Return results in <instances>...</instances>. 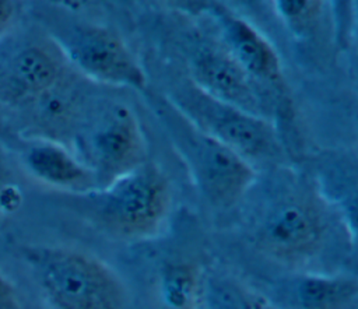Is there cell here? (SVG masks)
<instances>
[{
  "label": "cell",
  "instance_id": "12",
  "mask_svg": "<svg viewBox=\"0 0 358 309\" xmlns=\"http://www.w3.org/2000/svg\"><path fill=\"white\" fill-rule=\"evenodd\" d=\"M29 172L38 179L70 189H87L91 172L62 147L52 143H36L27 148L24 157Z\"/></svg>",
  "mask_w": 358,
  "mask_h": 309
},
{
  "label": "cell",
  "instance_id": "17",
  "mask_svg": "<svg viewBox=\"0 0 358 309\" xmlns=\"http://www.w3.org/2000/svg\"><path fill=\"white\" fill-rule=\"evenodd\" d=\"M15 14V3L8 0H0V34L7 29Z\"/></svg>",
  "mask_w": 358,
  "mask_h": 309
},
{
  "label": "cell",
  "instance_id": "4",
  "mask_svg": "<svg viewBox=\"0 0 358 309\" xmlns=\"http://www.w3.org/2000/svg\"><path fill=\"white\" fill-rule=\"evenodd\" d=\"M179 113L199 130L220 140L241 157H268L275 154L273 127L264 119L224 103L193 82L173 95Z\"/></svg>",
  "mask_w": 358,
  "mask_h": 309
},
{
  "label": "cell",
  "instance_id": "16",
  "mask_svg": "<svg viewBox=\"0 0 358 309\" xmlns=\"http://www.w3.org/2000/svg\"><path fill=\"white\" fill-rule=\"evenodd\" d=\"M0 309H21L14 285L0 273Z\"/></svg>",
  "mask_w": 358,
  "mask_h": 309
},
{
  "label": "cell",
  "instance_id": "10",
  "mask_svg": "<svg viewBox=\"0 0 358 309\" xmlns=\"http://www.w3.org/2000/svg\"><path fill=\"white\" fill-rule=\"evenodd\" d=\"M287 309H357L358 282L348 275L302 274L284 291Z\"/></svg>",
  "mask_w": 358,
  "mask_h": 309
},
{
  "label": "cell",
  "instance_id": "14",
  "mask_svg": "<svg viewBox=\"0 0 358 309\" xmlns=\"http://www.w3.org/2000/svg\"><path fill=\"white\" fill-rule=\"evenodd\" d=\"M206 309H277L267 299L228 280H210L201 289Z\"/></svg>",
  "mask_w": 358,
  "mask_h": 309
},
{
  "label": "cell",
  "instance_id": "5",
  "mask_svg": "<svg viewBox=\"0 0 358 309\" xmlns=\"http://www.w3.org/2000/svg\"><path fill=\"white\" fill-rule=\"evenodd\" d=\"M176 140L187 158L201 192L211 203L229 206L250 186L255 172L232 148L194 127L179 113Z\"/></svg>",
  "mask_w": 358,
  "mask_h": 309
},
{
  "label": "cell",
  "instance_id": "3",
  "mask_svg": "<svg viewBox=\"0 0 358 309\" xmlns=\"http://www.w3.org/2000/svg\"><path fill=\"white\" fill-rule=\"evenodd\" d=\"M250 232L260 253L282 264L302 266L326 246L330 222L316 203L287 197L264 208L253 220Z\"/></svg>",
  "mask_w": 358,
  "mask_h": 309
},
{
  "label": "cell",
  "instance_id": "7",
  "mask_svg": "<svg viewBox=\"0 0 358 309\" xmlns=\"http://www.w3.org/2000/svg\"><path fill=\"white\" fill-rule=\"evenodd\" d=\"M73 63L84 73L109 82L143 88L145 77L123 42L103 28H83L64 41Z\"/></svg>",
  "mask_w": 358,
  "mask_h": 309
},
{
  "label": "cell",
  "instance_id": "11",
  "mask_svg": "<svg viewBox=\"0 0 358 309\" xmlns=\"http://www.w3.org/2000/svg\"><path fill=\"white\" fill-rule=\"evenodd\" d=\"M11 89L20 96H38L60 81V66L55 57L38 46L15 52L6 63Z\"/></svg>",
  "mask_w": 358,
  "mask_h": 309
},
{
  "label": "cell",
  "instance_id": "1",
  "mask_svg": "<svg viewBox=\"0 0 358 309\" xmlns=\"http://www.w3.org/2000/svg\"><path fill=\"white\" fill-rule=\"evenodd\" d=\"M25 259L55 309H124L120 278L101 260L63 247H28Z\"/></svg>",
  "mask_w": 358,
  "mask_h": 309
},
{
  "label": "cell",
  "instance_id": "9",
  "mask_svg": "<svg viewBox=\"0 0 358 309\" xmlns=\"http://www.w3.org/2000/svg\"><path fill=\"white\" fill-rule=\"evenodd\" d=\"M215 17L229 56L250 78L274 82L280 78V62L273 48L248 22L218 8Z\"/></svg>",
  "mask_w": 358,
  "mask_h": 309
},
{
  "label": "cell",
  "instance_id": "8",
  "mask_svg": "<svg viewBox=\"0 0 358 309\" xmlns=\"http://www.w3.org/2000/svg\"><path fill=\"white\" fill-rule=\"evenodd\" d=\"M193 84L207 95L250 115L260 112V101L252 78L225 49L197 43L190 55Z\"/></svg>",
  "mask_w": 358,
  "mask_h": 309
},
{
  "label": "cell",
  "instance_id": "13",
  "mask_svg": "<svg viewBox=\"0 0 358 309\" xmlns=\"http://www.w3.org/2000/svg\"><path fill=\"white\" fill-rule=\"evenodd\" d=\"M201 289V277L193 264H169L161 274L159 292L168 309H196Z\"/></svg>",
  "mask_w": 358,
  "mask_h": 309
},
{
  "label": "cell",
  "instance_id": "6",
  "mask_svg": "<svg viewBox=\"0 0 358 309\" xmlns=\"http://www.w3.org/2000/svg\"><path fill=\"white\" fill-rule=\"evenodd\" d=\"M81 143L95 173L105 182H113L140 166L144 155L138 124L122 105H115L96 117Z\"/></svg>",
  "mask_w": 358,
  "mask_h": 309
},
{
  "label": "cell",
  "instance_id": "2",
  "mask_svg": "<svg viewBox=\"0 0 358 309\" xmlns=\"http://www.w3.org/2000/svg\"><path fill=\"white\" fill-rule=\"evenodd\" d=\"M95 221L112 235L126 239L154 236L171 206L165 176L151 165L137 166L95 196Z\"/></svg>",
  "mask_w": 358,
  "mask_h": 309
},
{
  "label": "cell",
  "instance_id": "15",
  "mask_svg": "<svg viewBox=\"0 0 358 309\" xmlns=\"http://www.w3.org/2000/svg\"><path fill=\"white\" fill-rule=\"evenodd\" d=\"M280 14L289 21H306L316 14L320 7L319 1H277Z\"/></svg>",
  "mask_w": 358,
  "mask_h": 309
},
{
  "label": "cell",
  "instance_id": "18",
  "mask_svg": "<svg viewBox=\"0 0 358 309\" xmlns=\"http://www.w3.org/2000/svg\"><path fill=\"white\" fill-rule=\"evenodd\" d=\"M14 138L11 129L4 123V120L0 117V141H7L11 143Z\"/></svg>",
  "mask_w": 358,
  "mask_h": 309
}]
</instances>
